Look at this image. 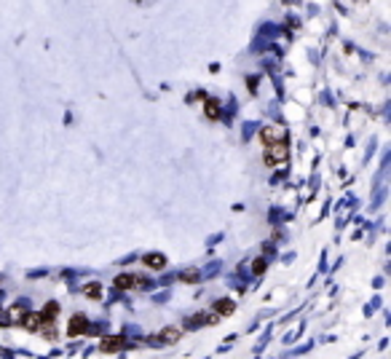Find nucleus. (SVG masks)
Wrapping results in <instances>:
<instances>
[{
	"instance_id": "obj_1",
	"label": "nucleus",
	"mask_w": 391,
	"mask_h": 359,
	"mask_svg": "<svg viewBox=\"0 0 391 359\" xmlns=\"http://www.w3.org/2000/svg\"><path fill=\"white\" fill-rule=\"evenodd\" d=\"M260 142L263 145H276V142H284V131L279 126H265L260 131Z\"/></svg>"
},
{
	"instance_id": "obj_2",
	"label": "nucleus",
	"mask_w": 391,
	"mask_h": 359,
	"mask_svg": "<svg viewBox=\"0 0 391 359\" xmlns=\"http://www.w3.org/2000/svg\"><path fill=\"white\" fill-rule=\"evenodd\" d=\"M268 148H271V153L265 156V164L268 166H276V164L287 161V145L284 142H276V145H268Z\"/></svg>"
},
{
	"instance_id": "obj_3",
	"label": "nucleus",
	"mask_w": 391,
	"mask_h": 359,
	"mask_svg": "<svg viewBox=\"0 0 391 359\" xmlns=\"http://www.w3.org/2000/svg\"><path fill=\"white\" fill-rule=\"evenodd\" d=\"M41 322H43V316H41V314H27V311H24V316L19 319V325H22L24 330H30V333H38Z\"/></svg>"
},
{
	"instance_id": "obj_4",
	"label": "nucleus",
	"mask_w": 391,
	"mask_h": 359,
	"mask_svg": "<svg viewBox=\"0 0 391 359\" xmlns=\"http://www.w3.org/2000/svg\"><path fill=\"white\" fill-rule=\"evenodd\" d=\"M86 316H83V314H75V316H72L70 319V335L72 338H75V335H83V333H86Z\"/></svg>"
},
{
	"instance_id": "obj_5",
	"label": "nucleus",
	"mask_w": 391,
	"mask_h": 359,
	"mask_svg": "<svg viewBox=\"0 0 391 359\" xmlns=\"http://www.w3.org/2000/svg\"><path fill=\"white\" fill-rule=\"evenodd\" d=\"M121 348H124V338H105L102 341V351L105 354H115Z\"/></svg>"
},
{
	"instance_id": "obj_6",
	"label": "nucleus",
	"mask_w": 391,
	"mask_h": 359,
	"mask_svg": "<svg viewBox=\"0 0 391 359\" xmlns=\"http://www.w3.org/2000/svg\"><path fill=\"white\" fill-rule=\"evenodd\" d=\"M182 338V333L177 327H166V330H161V335H158V341L161 343H177Z\"/></svg>"
},
{
	"instance_id": "obj_7",
	"label": "nucleus",
	"mask_w": 391,
	"mask_h": 359,
	"mask_svg": "<svg viewBox=\"0 0 391 359\" xmlns=\"http://www.w3.org/2000/svg\"><path fill=\"white\" fill-rule=\"evenodd\" d=\"M115 287L118 290H134V287H139V279L137 276H126V273H124V276L115 279Z\"/></svg>"
},
{
	"instance_id": "obj_8",
	"label": "nucleus",
	"mask_w": 391,
	"mask_h": 359,
	"mask_svg": "<svg viewBox=\"0 0 391 359\" xmlns=\"http://www.w3.org/2000/svg\"><path fill=\"white\" fill-rule=\"evenodd\" d=\"M142 263H145V266H147V268H155V271L166 266L164 255H145V258H142Z\"/></svg>"
},
{
	"instance_id": "obj_9",
	"label": "nucleus",
	"mask_w": 391,
	"mask_h": 359,
	"mask_svg": "<svg viewBox=\"0 0 391 359\" xmlns=\"http://www.w3.org/2000/svg\"><path fill=\"white\" fill-rule=\"evenodd\" d=\"M233 311H236L233 300H220V303L215 306V314H217V316H230Z\"/></svg>"
},
{
	"instance_id": "obj_10",
	"label": "nucleus",
	"mask_w": 391,
	"mask_h": 359,
	"mask_svg": "<svg viewBox=\"0 0 391 359\" xmlns=\"http://www.w3.org/2000/svg\"><path fill=\"white\" fill-rule=\"evenodd\" d=\"M207 118H212V121H217V118H220V105H217L215 99H209V102H207Z\"/></svg>"
},
{
	"instance_id": "obj_11",
	"label": "nucleus",
	"mask_w": 391,
	"mask_h": 359,
	"mask_svg": "<svg viewBox=\"0 0 391 359\" xmlns=\"http://www.w3.org/2000/svg\"><path fill=\"white\" fill-rule=\"evenodd\" d=\"M196 279H199V271H196V268H188L182 273V281H188V284H193Z\"/></svg>"
},
{
	"instance_id": "obj_12",
	"label": "nucleus",
	"mask_w": 391,
	"mask_h": 359,
	"mask_svg": "<svg viewBox=\"0 0 391 359\" xmlns=\"http://www.w3.org/2000/svg\"><path fill=\"white\" fill-rule=\"evenodd\" d=\"M83 292H86V295L89 298H99L102 295V290H99V284H89L86 290H83Z\"/></svg>"
},
{
	"instance_id": "obj_13",
	"label": "nucleus",
	"mask_w": 391,
	"mask_h": 359,
	"mask_svg": "<svg viewBox=\"0 0 391 359\" xmlns=\"http://www.w3.org/2000/svg\"><path fill=\"white\" fill-rule=\"evenodd\" d=\"M260 271H265V263L257 260V263H255V273H260Z\"/></svg>"
}]
</instances>
